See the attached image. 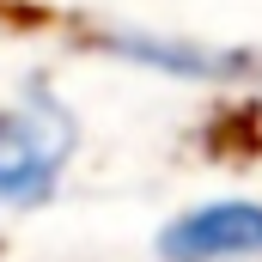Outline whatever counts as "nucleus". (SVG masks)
<instances>
[{
    "label": "nucleus",
    "instance_id": "1",
    "mask_svg": "<svg viewBox=\"0 0 262 262\" xmlns=\"http://www.w3.org/2000/svg\"><path fill=\"white\" fill-rule=\"evenodd\" d=\"M79 152V122L49 85H31L25 104L0 110V207H43L55 201L67 165Z\"/></svg>",
    "mask_w": 262,
    "mask_h": 262
},
{
    "label": "nucleus",
    "instance_id": "2",
    "mask_svg": "<svg viewBox=\"0 0 262 262\" xmlns=\"http://www.w3.org/2000/svg\"><path fill=\"white\" fill-rule=\"evenodd\" d=\"M104 55L122 67L177 79V85H262V55L256 49H232V43H201L177 31H146V25H116L92 37Z\"/></svg>",
    "mask_w": 262,
    "mask_h": 262
},
{
    "label": "nucleus",
    "instance_id": "3",
    "mask_svg": "<svg viewBox=\"0 0 262 262\" xmlns=\"http://www.w3.org/2000/svg\"><path fill=\"white\" fill-rule=\"evenodd\" d=\"M159 262H262V201L213 195L171 213L152 238Z\"/></svg>",
    "mask_w": 262,
    "mask_h": 262
}]
</instances>
